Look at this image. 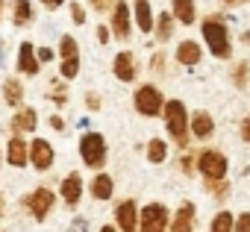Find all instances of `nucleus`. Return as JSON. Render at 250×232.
Segmentation results:
<instances>
[{"mask_svg": "<svg viewBox=\"0 0 250 232\" xmlns=\"http://www.w3.org/2000/svg\"><path fill=\"white\" fill-rule=\"evenodd\" d=\"M18 68L24 74H36L39 71V62H36V53H33V41L21 44V50H18Z\"/></svg>", "mask_w": 250, "mask_h": 232, "instance_id": "obj_14", "label": "nucleus"}, {"mask_svg": "<svg viewBox=\"0 0 250 232\" xmlns=\"http://www.w3.org/2000/svg\"><path fill=\"white\" fill-rule=\"evenodd\" d=\"M165 223H168V212H165L162 203L145 206V212H142V232H165Z\"/></svg>", "mask_w": 250, "mask_h": 232, "instance_id": "obj_5", "label": "nucleus"}, {"mask_svg": "<svg viewBox=\"0 0 250 232\" xmlns=\"http://www.w3.org/2000/svg\"><path fill=\"white\" fill-rule=\"evenodd\" d=\"M24 203H27V209H30V214H33L36 220H44L47 212L53 209V191H47V188H36Z\"/></svg>", "mask_w": 250, "mask_h": 232, "instance_id": "obj_6", "label": "nucleus"}, {"mask_svg": "<svg viewBox=\"0 0 250 232\" xmlns=\"http://www.w3.org/2000/svg\"><path fill=\"white\" fill-rule=\"evenodd\" d=\"M30 162L39 168V171H47L53 165V147L44 141V138H36L33 147H30Z\"/></svg>", "mask_w": 250, "mask_h": 232, "instance_id": "obj_8", "label": "nucleus"}, {"mask_svg": "<svg viewBox=\"0 0 250 232\" xmlns=\"http://www.w3.org/2000/svg\"><path fill=\"white\" fill-rule=\"evenodd\" d=\"M232 226H235V220H232L229 212H221V214L212 220V232H232Z\"/></svg>", "mask_w": 250, "mask_h": 232, "instance_id": "obj_24", "label": "nucleus"}, {"mask_svg": "<svg viewBox=\"0 0 250 232\" xmlns=\"http://www.w3.org/2000/svg\"><path fill=\"white\" fill-rule=\"evenodd\" d=\"M50 127H53V130H62L65 124H62V118H56V115H53V118H50Z\"/></svg>", "mask_w": 250, "mask_h": 232, "instance_id": "obj_37", "label": "nucleus"}, {"mask_svg": "<svg viewBox=\"0 0 250 232\" xmlns=\"http://www.w3.org/2000/svg\"><path fill=\"white\" fill-rule=\"evenodd\" d=\"M3 100H6L9 106H18V103L24 100V88H21L18 79H6V82H3Z\"/></svg>", "mask_w": 250, "mask_h": 232, "instance_id": "obj_22", "label": "nucleus"}, {"mask_svg": "<svg viewBox=\"0 0 250 232\" xmlns=\"http://www.w3.org/2000/svg\"><path fill=\"white\" fill-rule=\"evenodd\" d=\"M115 77L121 82H130L136 77V62H133V53H118L115 56Z\"/></svg>", "mask_w": 250, "mask_h": 232, "instance_id": "obj_13", "label": "nucleus"}, {"mask_svg": "<svg viewBox=\"0 0 250 232\" xmlns=\"http://www.w3.org/2000/svg\"><path fill=\"white\" fill-rule=\"evenodd\" d=\"M235 232H250V214H241V217H238Z\"/></svg>", "mask_w": 250, "mask_h": 232, "instance_id": "obj_31", "label": "nucleus"}, {"mask_svg": "<svg viewBox=\"0 0 250 232\" xmlns=\"http://www.w3.org/2000/svg\"><path fill=\"white\" fill-rule=\"evenodd\" d=\"M0 62H3V56H0Z\"/></svg>", "mask_w": 250, "mask_h": 232, "instance_id": "obj_40", "label": "nucleus"}, {"mask_svg": "<svg viewBox=\"0 0 250 232\" xmlns=\"http://www.w3.org/2000/svg\"><path fill=\"white\" fill-rule=\"evenodd\" d=\"M12 124H15L18 133H33L36 124H39V115H36L33 109H21V112L15 115V121H12Z\"/></svg>", "mask_w": 250, "mask_h": 232, "instance_id": "obj_17", "label": "nucleus"}, {"mask_svg": "<svg viewBox=\"0 0 250 232\" xmlns=\"http://www.w3.org/2000/svg\"><path fill=\"white\" fill-rule=\"evenodd\" d=\"M80 156L88 168H100L106 162V138L100 133H85L80 138Z\"/></svg>", "mask_w": 250, "mask_h": 232, "instance_id": "obj_2", "label": "nucleus"}, {"mask_svg": "<svg viewBox=\"0 0 250 232\" xmlns=\"http://www.w3.org/2000/svg\"><path fill=\"white\" fill-rule=\"evenodd\" d=\"M136 24H139L142 33L153 30V15H150V3H147V0H136Z\"/></svg>", "mask_w": 250, "mask_h": 232, "instance_id": "obj_16", "label": "nucleus"}, {"mask_svg": "<svg viewBox=\"0 0 250 232\" xmlns=\"http://www.w3.org/2000/svg\"><path fill=\"white\" fill-rule=\"evenodd\" d=\"M91 6H94L97 12H106V9H109V0H91Z\"/></svg>", "mask_w": 250, "mask_h": 232, "instance_id": "obj_32", "label": "nucleus"}, {"mask_svg": "<svg viewBox=\"0 0 250 232\" xmlns=\"http://www.w3.org/2000/svg\"><path fill=\"white\" fill-rule=\"evenodd\" d=\"M241 135H244V141H250V118H247L244 127H241Z\"/></svg>", "mask_w": 250, "mask_h": 232, "instance_id": "obj_36", "label": "nucleus"}, {"mask_svg": "<svg viewBox=\"0 0 250 232\" xmlns=\"http://www.w3.org/2000/svg\"><path fill=\"white\" fill-rule=\"evenodd\" d=\"M100 232H115V229H112V226H103V229H100Z\"/></svg>", "mask_w": 250, "mask_h": 232, "instance_id": "obj_39", "label": "nucleus"}, {"mask_svg": "<svg viewBox=\"0 0 250 232\" xmlns=\"http://www.w3.org/2000/svg\"><path fill=\"white\" fill-rule=\"evenodd\" d=\"M42 3H44L47 9H59V6H62V0H42Z\"/></svg>", "mask_w": 250, "mask_h": 232, "instance_id": "obj_34", "label": "nucleus"}, {"mask_svg": "<svg viewBox=\"0 0 250 232\" xmlns=\"http://www.w3.org/2000/svg\"><path fill=\"white\" fill-rule=\"evenodd\" d=\"M68 232H88V220L85 217H74L71 226H68Z\"/></svg>", "mask_w": 250, "mask_h": 232, "instance_id": "obj_29", "label": "nucleus"}, {"mask_svg": "<svg viewBox=\"0 0 250 232\" xmlns=\"http://www.w3.org/2000/svg\"><path fill=\"white\" fill-rule=\"evenodd\" d=\"M165 121H168V133L183 144L186 135H188V115H186V106L180 100H171L165 106Z\"/></svg>", "mask_w": 250, "mask_h": 232, "instance_id": "obj_3", "label": "nucleus"}, {"mask_svg": "<svg viewBox=\"0 0 250 232\" xmlns=\"http://www.w3.org/2000/svg\"><path fill=\"white\" fill-rule=\"evenodd\" d=\"M203 39H206V44L215 56H221V59L229 56V39H227V27H224L221 18H206L203 21Z\"/></svg>", "mask_w": 250, "mask_h": 232, "instance_id": "obj_1", "label": "nucleus"}, {"mask_svg": "<svg viewBox=\"0 0 250 232\" xmlns=\"http://www.w3.org/2000/svg\"><path fill=\"white\" fill-rule=\"evenodd\" d=\"M80 194H83V179H80V174H68L65 182H62V200H65L68 206H77V203H80Z\"/></svg>", "mask_w": 250, "mask_h": 232, "instance_id": "obj_11", "label": "nucleus"}, {"mask_svg": "<svg viewBox=\"0 0 250 232\" xmlns=\"http://www.w3.org/2000/svg\"><path fill=\"white\" fill-rule=\"evenodd\" d=\"M91 194H94V200H109L112 197V176L97 174L94 182H91Z\"/></svg>", "mask_w": 250, "mask_h": 232, "instance_id": "obj_20", "label": "nucleus"}, {"mask_svg": "<svg viewBox=\"0 0 250 232\" xmlns=\"http://www.w3.org/2000/svg\"><path fill=\"white\" fill-rule=\"evenodd\" d=\"M6 162L12 168H24L30 159H27V144L24 138H9V147H6Z\"/></svg>", "mask_w": 250, "mask_h": 232, "instance_id": "obj_12", "label": "nucleus"}, {"mask_svg": "<svg viewBox=\"0 0 250 232\" xmlns=\"http://www.w3.org/2000/svg\"><path fill=\"white\" fill-rule=\"evenodd\" d=\"M77 71H80V59H65L62 62V77H77Z\"/></svg>", "mask_w": 250, "mask_h": 232, "instance_id": "obj_27", "label": "nucleus"}, {"mask_svg": "<svg viewBox=\"0 0 250 232\" xmlns=\"http://www.w3.org/2000/svg\"><path fill=\"white\" fill-rule=\"evenodd\" d=\"M227 3H232V0H227Z\"/></svg>", "mask_w": 250, "mask_h": 232, "instance_id": "obj_41", "label": "nucleus"}, {"mask_svg": "<svg viewBox=\"0 0 250 232\" xmlns=\"http://www.w3.org/2000/svg\"><path fill=\"white\" fill-rule=\"evenodd\" d=\"M71 18H74V24H85V12H83V6H80V3H74V6H71Z\"/></svg>", "mask_w": 250, "mask_h": 232, "instance_id": "obj_30", "label": "nucleus"}, {"mask_svg": "<svg viewBox=\"0 0 250 232\" xmlns=\"http://www.w3.org/2000/svg\"><path fill=\"white\" fill-rule=\"evenodd\" d=\"M191 223H194V206H188V203H186V206L177 212L171 232H191Z\"/></svg>", "mask_w": 250, "mask_h": 232, "instance_id": "obj_15", "label": "nucleus"}, {"mask_svg": "<svg viewBox=\"0 0 250 232\" xmlns=\"http://www.w3.org/2000/svg\"><path fill=\"white\" fill-rule=\"evenodd\" d=\"M212 127H215V124H212V118H209L206 112H197L194 118H191V133H194L197 138H206V135L212 133Z\"/></svg>", "mask_w": 250, "mask_h": 232, "instance_id": "obj_21", "label": "nucleus"}, {"mask_svg": "<svg viewBox=\"0 0 250 232\" xmlns=\"http://www.w3.org/2000/svg\"><path fill=\"white\" fill-rule=\"evenodd\" d=\"M97 39L106 44V41H109V30H106V27H100V30H97Z\"/></svg>", "mask_w": 250, "mask_h": 232, "instance_id": "obj_35", "label": "nucleus"}, {"mask_svg": "<svg viewBox=\"0 0 250 232\" xmlns=\"http://www.w3.org/2000/svg\"><path fill=\"white\" fill-rule=\"evenodd\" d=\"M171 30H174V24H171V15L165 12V15L159 18V39H168V36H171Z\"/></svg>", "mask_w": 250, "mask_h": 232, "instance_id": "obj_28", "label": "nucleus"}, {"mask_svg": "<svg viewBox=\"0 0 250 232\" xmlns=\"http://www.w3.org/2000/svg\"><path fill=\"white\" fill-rule=\"evenodd\" d=\"M174 15L180 18V24H191L194 21V3L191 0H174Z\"/></svg>", "mask_w": 250, "mask_h": 232, "instance_id": "obj_23", "label": "nucleus"}, {"mask_svg": "<svg viewBox=\"0 0 250 232\" xmlns=\"http://www.w3.org/2000/svg\"><path fill=\"white\" fill-rule=\"evenodd\" d=\"M177 59H180L183 65H197V62H200V47H197L194 41H183V44L177 47Z\"/></svg>", "mask_w": 250, "mask_h": 232, "instance_id": "obj_19", "label": "nucleus"}, {"mask_svg": "<svg viewBox=\"0 0 250 232\" xmlns=\"http://www.w3.org/2000/svg\"><path fill=\"white\" fill-rule=\"evenodd\" d=\"M115 217H118L121 232H136V203H133V200H124V203L115 209Z\"/></svg>", "mask_w": 250, "mask_h": 232, "instance_id": "obj_10", "label": "nucleus"}, {"mask_svg": "<svg viewBox=\"0 0 250 232\" xmlns=\"http://www.w3.org/2000/svg\"><path fill=\"white\" fill-rule=\"evenodd\" d=\"M39 59H42V62H50V59H53V53H50L47 47H42V50H39Z\"/></svg>", "mask_w": 250, "mask_h": 232, "instance_id": "obj_33", "label": "nucleus"}, {"mask_svg": "<svg viewBox=\"0 0 250 232\" xmlns=\"http://www.w3.org/2000/svg\"><path fill=\"white\" fill-rule=\"evenodd\" d=\"M200 171H203L209 179H221V176L227 174V159H224L221 153H215V150H206V153L200 156Z\"/></svg>", "mask_w": 250, "mask_h": 232, "instance_id": "obj_7", "label": "nucleus"}, {"mask_svg": "<svg viewBox=\"0 0 250 232\" xmlns=\"http://www.w3.org/2000/svg\"><path fill=\"white\" fill-rule=\"evenodd\" d=\"M147 159H150V162H162V159H165V141L153 138V141L147 144Z\"/></svg>", "mask_w": 250, "mask_h": 232, "instance_id": "obj_25", "label": "nucleus"}, {"mask_svg": "<svg viewBox=\"0 0 250 232\" xmlns=\"http://www.w3.org/2000/svg\"><path fill=\"white\" fill-rule=\"evenodd\" d=\"M30 21H33L30 0H15V6H12V24H15V27H27Z\"/></svg>", "mask_w": 250, "mask_h": 232, "instance_id": "obj_18", "label": "nucleus"}, {"mask_svg": "<svg viewBox=\"0 0 250 232\" xmlns=\"http://www.w3.org/2000/svg\"><path fill=\"white\" fill-rule=\"evenodd\" d=\"M112 27H115V36H118V39H127V36H130V6L124 3V0H118V3H115Z\"/></svg>", "mask_w": 250, "mask_h": 232, "instance_id": "obj_9", "label": "nucleus"}, {"mask_svg": "<svg viewBox=\"0 0 250 232\" xmlns=\"http://www.w3.org/2000/svg\"><path fill=\"white\" fill-rule=\"evenodd\" d=\"M3 212H6V209H3V194H0V217H3Z\"/></svg>", "mask_w": 250, "mask_h": 232, "instance_id": "obj_38", "label": "nucleus"}, {"mask_svg": "<svg viewBox=\"0 0 250 232\" xmlns=\"http://www.w3.org/2000/svg\"><path fill=\"white\" fill-rule=\"evenodd\" d=\"M0 3H3V0H0Z\"/></svg>", "mask_w": 250, "mask_h": 232, "instance_id": "obj_42", "label": "nucleus"}, {"mask_svg": "<svg viewBox=\"0 0 250 232\" xmlns=\"http://www.w3.org/2000/svg\"><path fill=\"white\" fill-rule=\"evenodd\" d=\"M59 53H62V59H77V41H74L71 36H62Z\"/></svg>", "mask_w": 250, "mask_h": 232, "instance_id": "obj_26", "label": "nucleus"}, {"mask_svg": "<svg viewBox=\"0 0 250 232\" xmlns=\"http://www.w3.org/2000/svg\"><path fill=\"white\" fill-rule=\"evenodd\" d=\"M136 109L142 115H147V118H153V115L162 112V94L153 88V85H142L136 91Z\"/></svg>", "mask_w": 250, "mask_h": 232, "instance_id": "obj_4", "label": "nucleus"}]
</instances>
